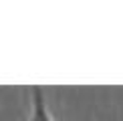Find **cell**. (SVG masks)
<instances>
[{"instance_id": "obj_1", "label": "cell", "mask_w": 123, "mask_h": 121, "mask_svg": "<svg viewBox=\"0 0 123 121\" xmlns=\"http://www.w3.org/2000/svg\"><path fill=\"white\" fill-rule=\"evenodd\" d=\"M26 121H55V117L47 107V99H44V93L40 87H32L30 91V113Z\"/></svg>"}]
</instances>
